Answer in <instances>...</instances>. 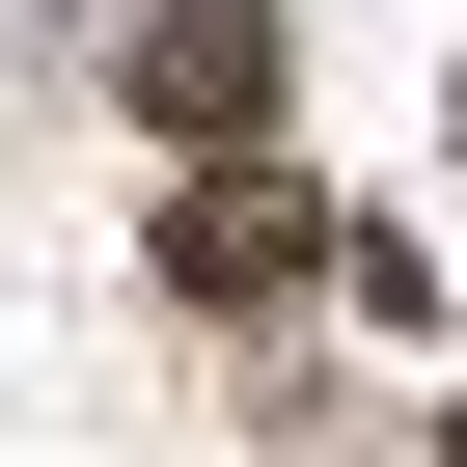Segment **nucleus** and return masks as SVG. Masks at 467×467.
<instances>
[{
	"mask_svg": "<svg viewBox=\"0 0 467 467\" xmlns=\"http://www.w3.org/2000/svg\"><path fill=\"white\" fill-rule=\"evenodd\" d=\"M330 248H358V220H303V165H192V192H165V275H192V303H275V275H330Z\"/></svg>",
	"mask_w": 467,
	"mask_h": 467,
	"instance_id": "f257e3e1",
	"label": "nucleus"
},
{
	"mask_svg": "<svg viewBox=\"0 0 467 467\" xmlns=\"http://www.w3.org/2000/svg\"><path fill=\"white\" fill-rule=\"evenodd\" d=\"M138 110L165 138H248L275 110V0H138Z\"/></svg>",
	"mask_w": 467,
	"mask_h": 467,
	"instance_id": "f03ea898",
	"label": "nucleus"
},
{
	"mask_svg": "<svg viewBox=\"0 0 467 467\" xmlns=\"http://www.w3.org/2000/svg\"><path fill=\"white\" fill-rule=\"evenodd\" d=\"M440 467H467V412H440Z\"/></svg>",
	"mask_w": 467,
	"mask_h": 467,
	"instance_id": "7ed1b4c3",
	"label": "nucleus"
}]
</instances>
